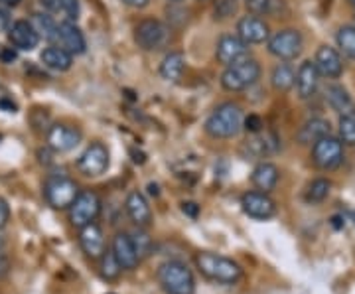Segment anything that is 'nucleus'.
<instances>
[{
  "label": "nucleus",
  "mask_w": 355,
  "mask_h": 294,
  "mask_svg": "<svg viewBox=\"0 0 355 294\" xmlns=\"http://www.w3.org/2000/svg\"><path fill=\"white\" fill-rule=\"evenodd\" d=\"M130 235H132V243H135V249L139 253L140 261H144V259H148V257L153 255V237L144 231V227H137V231H132Z\"/></svg>",
  "instance_id": "72a5a7b5"
},
{
  "label": "nucleus",
  "mask_w": 355,
  "mask_h": 294,
  "mask_svg": "<svg viewBox=\"0 0 355 294\" xmlns=\"http://www.w3.org/2000/svg\"><path fill=\"white\" fill-rule=\"evenodd\" d=\"M235 12H237V0H216L214 2L216 20H227Z\"/></svg>",
  "instance_id": "c9c22d12"
},
{
  "label": "nucleus",
  "mask_w": 355,
  "mask_h": 294,
  "mask_svg": "<svg viewBox=\"0 0 355 294\" xmlns=\"http://www.w3.org/2000/svg\"><path fill=\"white\" fill-rule=\"evenodd\" d=\"M48 10H60V4H58V0H40Z\"/></svg>",
  "instance_id": "c03bdc74"
},
{
  "label": "nucleus",
  "mask_w": 355,
  "mask_h": 294,
  "mask_svg": "<svg viewBox=\"0 0 355 294\" xmlns=\"http://www.w3.org/2000/svg\"><path fill=\"white\" fill-rule=\"evenodd\" d=\"M148 190H150V193H154V196H158V186H154V184H148Z\"/></svg>",
  "instance_id": "a18cd8bd"
},
{
  "label": "nucleus",
  "mask_w": 355,
  "mask_h": 294,
  "mask_svg": "<svg viewBox=\"0 0 355 294\" xmlns=\"http://www.w3.org/2000/svg\"><path fill=\"white\" fill-rule=\"evenodd\" d=\"M30 22L36 28L40 38H46L50 40V42H58V44H60V24H55V20L51 18L50 14H32V20H30Z\"/></svg>",
  "instance_id": "c85d7f7f"
},
{
  "label": "nucleus",
  "mask_w": 355,
  "mask_h": 294,
  "mask_svg": "<svg viewBox=\"0 0 355 294\" xmlns=\"http://www.w3.org/2000/svg\"><path fill=\"white\" fill-rule=\"evenodd\" d=\"M107 294H114V293H107Z\"/></svg>",
  "instance_id": "8fccbe9b"
},
{
  "label": "nucleus",
  "mask_w": 355,
  "mask_h": 294,
  "mask_svg": "<svg viewBox=\"0 0 355 294\" xmlns=\"http://www.w3.org/2000/svg\"><path fill=\"white\" fill-rule=\"evenodd\" d=\"M249 14L254 16H270V18H279L284 12V0H245Z\"/></svg>",
  "instance_id": "c756f323"
},
{
  "label": "nucleus",
  "mask_w": 355,
  "mask_h": 294,
  "mask_svg": "<svg viewBox=\"0 0 355 294\" xmlns=\"http://www.w3.org/2000/svg\"><path fill=\"white\" fill-rule=\"evenodd\" d=\"M182 211H184L186 216H190L191 219H196L200 216V205L193 204V202H184V204H182Z\"/></svg>",
  "instance_id": "a19ab883"
},
{
  "label": "nucleus",
  "mask_w": 355,
  "mask_h": 294,
  "mask_svg": "<svg viewBox=\"0 0 355 294\" xmlns=\"http://www.w3.org/2000/svg\"><path fill=\"white\" fill-rule=\"evenodd\" d=\"M79 192V186L67 176H51L44 186V198L53 209H69Z\"/></svg>",
  "instance_id": "6e6552de"
},
{
  "label": "nucleus",
  "mask_w": 355,
  "mask_h": 294,
  "mask_svg": "<svg viewBox=\"0 0 355 294\" xmlns=\"http://www.w3.org/2000/svg\"><path fill=\"white\" fill-rule=\"evenodd\" d=\"M135 42L144 51L162 50L170 42V28L158 18H142L135 26Z\"/></svg>",
  "instance_id": "39448f33"
},
{
  "label": "nucleus",
  "mask_w": 355,
  "mask_h": 294,
  "mask_svg": "<svg viewBox=\"0 0 355 294\" xmlns=\"http://www.w3.org/2000/svg\"><path fill=\"white\" fill-rule=\"evenodd\" d=\"M172 4H180V2H184V0H170Z\"/></svg>",
  "instance_id": "de8ad7c7"
},
{
  "label": "nucleus",
  "mask_w": 355,
  "mask_h": 294,
  "mask_svg": "<svg viewBox=\"0 0 355 294\" xmlns=\"http://www.w3.org/2000/svg\"><path fill=\"white\" fill-rule=\"evenodd\" d=\"M109 164H111V156L107 146L103 142H93L79 156L77 170L87 178H99L109 170Z\"/></svg>",
  "instance_id": "9d476101"
},
{
  "label": "nucleus",
  "mask_w": 355,
  "mask_h": 294,
  "mask_svg": "<svg viewBox=\"0 0 355 294\" xmlns=\"http://www.w3.org/2000/svg\"><path fill=\"white\" fill-rule=\"evenodd\" d=\"M347 2H349V4H352V6L355 8V0H347Z\"/></svg>",
  "instance_id": "09e8293b"
},
{
  "label": "nucleus",
  "mask_w": 355,
  "mask_h": 294,
  "mask_svg": "<svg viewBox=\"0 0 355 294\" xmlns=\"http://www.w3.org/2000/svg\"><path fill=\"white\" fill-rule=\"evenodd\" d=\"M18 4H20V0H0V8H4V10L14 8V6H18Z\"/></svg>",
  "instance_id": "37998d69"
},
{
  "label": "nucleus",
  "mask_w": 355,
  "mask_h": 294,
  "mask_svg": "<svg viewBox=\"0 0 355 294\" xmlns=\"http://www.w3.org/2000/svg\"><path fill=\"white\" fill-rule=\"evenodd\" d=\"M60 4V10L67 16V20H77L79 16V0H58Z\"/></svg>",
  "instance_id": "e433bc0d"
},
{
  "label": "nucleus",
  "mask_w": 355,
  "mask_h": 294,
  "mask_svg": "<svg viewBox=\"0 0 355 294\" xmlns=\"http://www.w3.org/2000/svg\"><path fill=\"white\" fill-rule=\"evenodd\" d=\"M81 142V130L69 125H53L48 130V146L53 153H69Z\"/></svg>",
  "instance_id": "2eb2a0df"
},
{
  "label": "nucleus",
  "mask_w": 355,
  "mask_h": 294,
  "mask_svg": "<svg viewBox=\"0 0 355 294\" xmlns=\"http://www.w3.org/2000/svg\"><path fill=\"white\" fill-rule=\"evenodd\" d=\"M243 128L247 132H251V135H257V132L263 130V119L259 115H249L245 119V123H243Z\"/></svg>",
  "instance_id": "4c0bfd02"
},
{
  "label": "nucleus",
  "mask_w": 355,
  "mask_h": 294,
  "mask_svg": "<svg viewBox=\"0 0 355 294\" xmlns=\"http://www.w3.org/2000/svg\"><path fill=\"white\" fill-rule=\"evenodd\" d=\"M125 209H127V216L130 221L137 225V227H148L153 223V209L150 204L146 200V196L142 192H130L125 200Z\"/></svg>",
  "instance_id": "6ab92c4d"
},
{
  "label": "nucleus",
  "mask_w": 355,
  "mask_h": 294,
  "mask_svg": "<svg viewBox=\"0 0 355 294\" xmlns=\"http://www.w3.org/2000/svg\"><path fill=\"white\" fill-rule=\"evenodd\" d=\"M330 130V121H326L322 116H312L296 132V141H298V144H302V146H314L320 139L328 137Z\"/></svg>",
  "instance_id": "412c9836"
},
{
  "label": "nucleus",
  "mask_w": 355,
  "mask_h": 294,
  "mask_svg": "<svg viewBox=\"0 0 355 294\" xmlns=\"http://www.w3.org/2000/svg\"><path fill=\"white\" fill-rule=\"evenodd\" d=\"M320 71H318L316 64L312 60H306L300 64L298 71H296V93L302 101H308L316 95L318 85H320Z\"/></svg>",
  "instance_id": "dca6fc26"
},
{
  "label": "nucleus",
  "mask_w": 355,
  "mask_h": 294,
  "mask_svg": "<svg viewBox=\"0 0 355 294\" xmlns=\"http://www.w3.org/2000/svg\"><path fill=\"white\" fill-rule=\"evenodd\" d=\"M196 267L205 279L219 284H235L243 277L241 265L237 261L209 251H202L196 255Z\"/></svg>",
  "instance_id": "7ed1b4c3"
},
{
  "label": "nucleus",
  "mask_w": 355,
  "mask_h": 294,
  "mask_svg": "<svg viewBox=\"0 0 355 294\" xmlns=\"http://www.w3.org/2000/svg\"><path fill=\"white\" fill-rule=\"evenodd\" d=\"M184 67H186L184 53H182V51H170L164 60H162V64H160V77H162L164 81L176 83V81L182 79Z\"/></svg>",
  "instance_id": "bb28decb"
},
{
  "label": "nucleus",
  "mask_w": 355,
  "mask_h": 294,
  "mask_svg": "<svg viewBox=\"0 0 355 294\" xmlns=\"http://www.w3.org/2000/svg\"><path fill=\"white\" fill-rule=\"evenodd\" d=\"M8 40L14 48L22 51H32L34 48H38L40 34L36 32V28L32 26V22L28 20H16L12 26L8 28Z\"/></svg>",
  "instance_id": "aec40b11"
},
{
  "label": "nucleus",
  "mask_w": 355,
  "mask_h": 294,
  "mask_svg": "<svg viewBox=\"0 0 355 294\" xmlns=\"http://www.w3.org/2000/svg\"><path fill=\"white\" fill-rule=\"evenodd\" d=\"M58 46L65 48L71 55H81L87 50V42H85L83 32L71 20H65L60 24V44Z\"/></svg>",
  "instance_id": "4be33fe9"
},
{
  "label": "nucleus",
  "mask_w": 355,
  "mask_h": 294,
  "mask_svg": "<svg viewBox=\"0 0 355 294\" xmlns=\"http://www.w3.org/2000/svg\"><path fill=\"white\" fill-rule=\"evenodd\" d=\"M331 192V182L328 178L312 180L306 188V202L308 204H322Z\"/></svg>",
  "instance_id": "7c9ffc66"
},
{
  "label": "nucleus",
  "mask_w": 355,
  "mask_h": 294,
  "mask_svg": "<svg viewBox=\"0 0 355 294\" xmlns=\"http://www.w3.org/2000/svg\"><path fill=\"white\" fill-rule=\"evenodd\" d=\"M79 245L83 249V253L91 259V261H99L105 249V235L99 223H89L85 227L79 230Z\"/></svg>",
  "instance_id": "f3484780"
},
{
  "label": "nucleus",
  "mask_w": 355,
  "mask_h": 294,
  "mask_svg": "<svg viewBox=\"0 0 355 294\" xmlns=\"http://www.w3.org/2000/svg\"><path fill=\"white\" fill-rule=\"evenodd\" d=\"M101 214V200L93 190H81L76 202L69 207V221L71 225L81 230L89 223H93Z\"/></svg>",
  "instance_id": "1a4fd4ad"
},
{
  "label": "nucleus",
  "mask_w": 355,
  "mask_h": 294,
  "mask_svg": "<svg viewBox=\"0 0 355 294\" xmlns=\"http://www.w3.org/2000/svg\"><path fill=\"white\" fill-rule=\"evenodd\" d=\"M354 20H355V16H354Z\"/></svg>",
  "instance_id": "3c124183"
},
{
  "label": "nucleus",
  "mask_w": 355,
  "mask_h": 294,
  "mask_svg": "<svg viewBox=\"0 0 355 294\" xmlns=\"http://www.w3.org/2000/svg\"><path fill=\"white\" fill-rule=\"evenodd\" d=\"M40 60L42 64L46 65L48 69H53V71H67L71 69L73 65V55L69 51L62 48V46H50L46 50L40 53Z\"/></svg>",
  "instance_id": "a878e982"
},
{
  "label": "nucleus",
  "mask_w": 355,
  "mask_h": 294,
  "mask_svg": "<svg viewBox=\"0 0 355 294\" xmlns=\"http://www.w3.org/2000/svg\"><path fill=\"white\" fill-rule=\"evenodd\" d=\"M123 4H127L130 8H146L150 0H123Z\"/></svg>",
  "instance_id": "79ce46f5"
},
{
  "label": "nucleus",
  "mask_w": 355,
  "mask_h": 294,
  "mask_svg": "<svg viewBox=\"0 0 355 294\" xmlns=\"http://www.w3.org/2000/svg\"><path fill=\"white\" fill-rule=\"evenodd\" d=\"M326 99L330 103L331 111H336L340 116H355V101L347 93L345 87L331 83L326 87Z\"/></svg>",
  "instance_id": "5701e85b"
},
{
  "label": "nucleus",
  "mask_w": 355,
  "mask_h": 294,
  "mask_svg": "<svg viewBox=\"0 0 355 294\" xmlns=\"http://www.w3.org/2000/svg\"><path fill=\"white\" fill-rule=\"evenodd\" d=\"M345 160V150H343V142L336 137H324L312 146V162L314 166L324 170V172H331L342 166Z\"/></svg>",
  "instance_id": "0eeeda50"
},
{
  "label": "nucleus",
  "mask_w": 355,
  "mask_h": 294,
  "mask_svg": "<svg viewBox=\"0 0 355 294\" xmlns=\"http://www.w3.org/2000/svg\"><path fill=\"white\" fill-rule=\"evenodd\" d=\"M280 148L279 137L275 132H257L253 139H249L245 144V150L254 158H266L270 154H277Z\"/></svg>",
  "instance_id": "b1692460"
},
{
  "label": "nucleus",
  "mask_w": 355,
  "mask_h": 294,
  "mask_svg": "<svg viewBox=\"0 0 355 294\" xmlns=\"http://www.w3.org/2000/svg\"><path fill=\"white\" fill-rule=\"evenodd\" d=\"M99 273H101V277L105 281H116V279L121 277L123 267H121V263L116 261V257H114V253L111 249L105 251L101 259H99Z\"/></svg>",
  "instance_id": "2f4dec72"
},
{
  "label": "nucleus",
  "mask_w": 355,
  "mask_h": 294,
  "mask_svg": "<svg viewBox=\"0 0 355 294\" xmlns=\"http://www.w3.org/2000/svg\"><path fill=\"white\" fill-rule=\"evenodd\" d=\"M216 58L221 65H233L249 58V44L243 42L237 34H223L217 40Z\"/></svg>",
  "instance_id": "f8f14e48"
},
{
  "label": "nucleus",
  "mask_w": 355,
  "mask_h": 294,
  "mask_svg": "<svg viewBox=\"0 0 355 294\" xmlns=\"http://www.w3.org/2000/svg\"><path fill=\"white\" fill-rule=\"evenodd\" d=\"M259 77H261V64L253 58H245L241 62L225 67V71L221 74V87L229 93H239L253 87Z\"/></svg>",
  "instance_id": "20e7f679"
},
{
  "label": "nucleus",
  "mask_w": 355,
  "mask_h": 294,
  "mask_svg": "<svg viewBox=\"0 0 355 294\" xmlns=\"http://www.w3.org/2000/svg\"><path fill=\"white\" fill-rule=\"evenodd\" d=\"M279 178L280 170L279 166L272 164V162H261V164H257L253 170V174H251V182H253L254 188L266 193L272 192V190L277 188Z\"/></svg>",
  "instance_id": "393cba45"
},
{
  "label": "nucleus",
  "mask_w": 355,
  "mask_h": 294,
  "mask_svg": "<svg viewBox=\"0 0 355 294\" xmlns=\"http://www.w3.org/2000/svg\"><path fill=\"white\" fill-rule=\"evenodd\" d=\"M270 85L279 93H288L296 85V71L286 62L275 65V69L270 74Z\"/></svg>",
  "instance_id": "cd10ccee"
},
{
  "label": "nucleus",
  "mask_w": 355,
  "mask_h": 294,
  "mask_svg": "<svg viewBox=\"0 0 355 294\" xmlns=\"http://www.w3.org/2000/svg\"><path fill=\"white\" fill-rule=\"evenodd\" d=\"M237 36L243 42H247L249 46H257V44L268 42L270 30H268L265 18L254 16V14H247V16L239 18V22H237Z\"/></svg>",
  "instance_id": "ddd939ff"
},
{
  "label": "nucleus",
  "mask_w": 355,
  "mask_h": 294,
  "mask_svg": "<svg viewBox=\"0 0 355 294\" xmlns=\"http://www.w3.org/2000/svg\"><path fill=\"white\" fill-rule=\"evenodd\" d=\"M314 64H316L320 76L326 77V79H338V77H342V53L336 50V48H331V46H320V48H318Z\"/></svg>",
  "instance_id": "a211bd4d"
},
{
  "label": "nucleus",
  "mask_w": 355,
  "mask_h": 294,
  "mask_svg": "<svg viewBox=\"0 0 355 294\" xmlns=\"http://www.w3.org/2000/svg\"><path fill=\"white\" fill-rule=\"evenodd\" d=\"M336 42L343 55L355 60V26H342L336 34Z\"/></svg>",
  "instance_id": "473e14b6"
},
{
  "label": "nucleus",
  "mask_w": 355,
  "mask_h": 294,
  "mask_svg": "<svg viewBox=\"0 0 355 294\" xmlns=\"http://www.w3.org/2000/svg\"><path fill=\"white\" fill-rule=\"evenodd\" d=\"M243 123V111L237 103H221L211 111V115L205 121V132L211 139H219V141H227L233 139L241 132Z\"/></svg>",
  "instance_id": "f257e3e1"
},
{
  "label": "nucleus",
  "mask_w": 355,
  "mask_h": 294,
  "mask_svg": "<svg viewBox=\"0 0 355 294\" xmlns=\"http://www.w3.org/2000/svg\"><path fill=\"white\" fill-rule=\"evenodd\" d=\"M340 141L347 146H355V116H340Z\"/></svg>",
  "instance_id": "f704fd0d"
},
{
  "label": "nucleus",
  "mask_w": 355,
  "mask_h": 294,
  "mask_svg": "<svg viewBox=\"0 0 355 294\" xmlns=\"http://www.w3.org/2000/svg\"><path fill=\"white\" fill-rule=\"evenodd\" d=\"M268 53L275 55L280 62H294L304 48V40L302 34L294 28H284L279 30L277 34H272L266 42Z\"/></svg>",
  "instance_id": "423d86ee"
},
{
  "label": "nucleus",
  "mask_w": 355,
  "mask_h": 294,
  "mask_svg": "<svg viewBox=\"0 0 355 294\" xmlns=\"http://www.w3.org/2000/svg\"><path fill=\"white\" fill-rule=\"evenodd\" d=\"M111 251L116 257V261L121 263L123 270H135L142 263L139 253H137V249H135V243H132V235L127 233V231L114 233Z\"/></svg>",
  "instance_id": "4468645a"
},
{
  "label": "nucleus",
  "mask_w": 355,
  "mask_h": 294,
  "mask_svg": "<svg viewBox=\"0 0 355 294\" xmlns=\"http://www.w3.org/2000/svg\"><path fill=\"white\" fill-rule=\"evenodd\" d=\"M4 243H6V237H4V233H2V230H0V251H2Z\"/></svg>",
  "instance_id": "49530a36"
},
{
  "label": "nucleus",
  "mask_w": 355,
  "mask_h": 294,
  "mask_svg": "<svg viewBox=\"0 0 355 294\" xmlns=\"http://www.w3.org/2000/svg\"><path fill=\"white\" fill-rule=\"evenodd\" d=\"M156 281L166 294H196L193 270L180 259L164 261L156 270Z\"/></svg>",
  "instance_id": "f03ea898"
},
{
  "label": "nucleus",
  "mask_w": 355,
  "mask_h": 294,
  "mask_svg": "<svg viewBox=\"0 0 355 294\" xmlns=\"http://www.w3.org/2000/svg\"><path fill=\"white\" fill-rule=\"evenodd\" d=\"M8 221H10V205L4 198H0V230H4Z\"/></svg>",
  "instance_id": "ea45409f"
},
{
  "label": "nucleus",
  "mask_w": 355,
  "mask_h": 294,
  "mask_svg": "<svg viewBox=\"0 0 355 294\" xmlns=\"http://www.w3.org/2000/svg\"><path fill=\"white\" fill-rule=\"evenodd\" d=\"M10 269H12V261H10V257L6 255L4 251H0V281L8 277Z\"/></svg>",
  "instance_id": "58836bf2"
},
{
  "label": "nucleus",
  "mask_w": 355,
  "mask_h": 294,
  "mask_svg": "<svg viewBox=\"0 0 355 294\" xmlns=\"http://www.w3.org/2000/svg\"><path fill=\"white\" fill-rule=\"evenodd\" d=\"M241 209L245 216L265 221V219H270L277 216V202L266 192L254 190V192L243 193Z\"/></svg>",
  "instance_id": "9b49d317"
}]
</instances>
